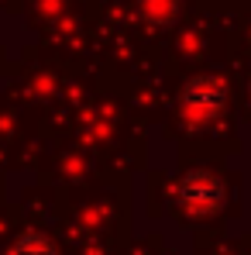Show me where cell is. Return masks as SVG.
<instances>
[{
    "label": "cell",
    "mask_w": 251,
    "mask_h": 255,
    "mask_svg": "<svg viewBox=\"0 0 251 255\" xmlns=\"http://www.w3.org/2000/svg\"><path fill=\"white\" fill-rule=\"evenodd\" d=\"M14 255H55V249H52V242L42 238V235H24L14 245Z\"/></svg>",
    "instance_id": "2"
},
{
    "label": "cell",
    "mask_w": 251,
    "mask_h": 255,
    "mask_svg": "<svg viewBox=\"0 0 251 255\" xmlns=\"http://www.w3.org/2000/svg\"><path fill=\"white\" fill-rule=\"evenodd\" d=\"M203 183H207L210 190L217 186V179H210V176H203ZM182 197H186V204H193V207H200V211H203L207 204L213 207V204L220 200V193H207V190L200 186V176H189V179H186V186H182Z\"/></svg>",
    "instance_id": "1"
}]
</instances>
